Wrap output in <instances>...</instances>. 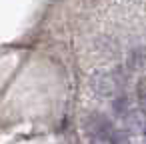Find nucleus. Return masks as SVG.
I'll return each instance as SVG.
<instances>
[{
	"mask_svg": "<svg viewBox=\"0 0 146 144\" xmlns=\"http://www.w3.org/2000/svg\"><path fill=\"white\" fill-rule=\"evenodd\" d=\"M118 84H120L118 78L114 74H108V72H100L96 76H92V82H90L92 90L100 96H112L118 90Z\"/></svg>",
	"mask_w": 146,
	"mask_h": 144,
	"instance_id": "1",
	"label": "nucleus"
},
{
	"mask_svg": "<svg viewBox=\"0 0 146 144\" xmlns=\"http://www.w3.org/2000/svg\"><path fill=\"white\" fill-rule=\"evenodd\" d=\"M108 144H130V142H128L126 132H122V130H114L112 136H110V140H108Z\"/></svg>",
	"mask_w": 146,
	"mask_h": 144,
	"instance_id": "2",
	"label": "nucleus"
},
{
	"mask_svg": "<svg viewBox=\"0 0 146 144\" xmlns=\"http://www.w3.org/2000/svg\"><path fill=\"white\" fill-rule=\"evenodd\" d=\"M142 134H144V136H146V120H144V122H142Z\"/></svg>",
	"mask_w": 146,
	"mask_h": 144,
	"instance_id": "3",
	"label": "nucleus"
}]
</instances>
